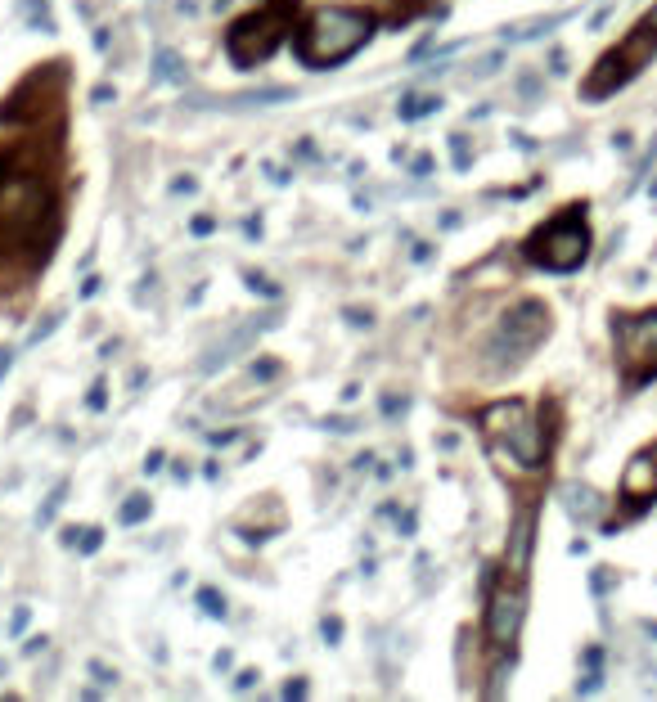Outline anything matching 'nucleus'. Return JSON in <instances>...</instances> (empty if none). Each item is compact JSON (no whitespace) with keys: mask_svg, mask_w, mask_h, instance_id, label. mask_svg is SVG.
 I'll list each match as a JSON object with an SVG mask.
<instances>
[{"mask_svg":"<svg viewBox=\"0 0 657 702\" xmlns=\"http://www.w3.org/2000/svg\"><path fill=\"white\" fill-rule=\"evenodd\" d=\"M0 122L14 126L0 140V266L36 275L63 225V63L41 68L36 104H23L14 90Z\"/></svg>","mask_w":657,"mask_h":702,"instance_id":"1","label":"nucleus"},{"mask_svg":"<svg viewBox=\"0 0 657 702\" xmlns=\"http://www.w3.org/2000/svg\"><path fill=\"white\" fill-rule=\"evenodd\" d=\"M549 333V311L545 302H536V297H522L518 306H513L509 315H504V347L513 351V360H522V351H531L540 338Z\"/></svg>","mask_w":657,"mask_h":702,"instance_id":"9","label":"nucleus"},{"mask_svg":"<svg viewBox=\"0 0 657 702\" xmlns=\"http://www.w3.org/2000/svg\"><path fill=\"white\" fill-rule=\"evenodd\" d=\"M522 612H527V567L504 563L500 581H495V590H491V608H486V639H491L495 648H513Z\"/></svg>","mask_w":657,"mask_h":702,"instance_id":"7","label":"nucleus"},{"mask_svg":"<svg viewBox=\"0 0 657 702\" xmlns=\"http://www.w3.org/2000/svg\"><path fill=\"white\" fill-rule=\"evenodd\" d=\"M198 603H203V608L212 612V617H221V612H225V603L216 599V590H203V594H198Z\"/></svg>","mask_w":657,"mask_h":702,"instance_id":"14","label":"nucleus"},{"mask_svg":"<svg viewBox=\"0 0 657 702\" xmlns=\"http://www.w3.org/2000/svg\"><path fill=\"white\" fill-rule=\"evenodd\" d=\"M158 63H162V77H176V59H171V54H167V50H162V54H158Z\"/></svg>","mask_w":657,"mask_h":702,"instance_id":"15","label":"nucleus"},{"mask_svg":"<svg viewBox=\"0 0 657 702\" xmlns=\"http://www.w3.org/2000/svg\"><path fill=\"white\" fill-rule=\"evenodd\" d=\"M437 108H441L437 95H414V99H405V104H401V122H419V117L437 113Z\"/></svg>","mask_w":657,"mask_h":702,"instance_id":"12","label":"nucleus"},{"mask_svg":"<svg viewBox=\"0 0 657 702\" xmlns=\"http://www.w3.org/2000/svg\"><path fill=\"white\" fill-rule=\"evenodd\" d=\"M657 500V441L644 446L621 473V504L626 509H644V504Z\"/></svg>","mask_w":657,"mask_h":702,"instance_id":"10","label":"nucleus"},{"mask_svg":"<svg viewBox=\"0 0 657 702\" xmlns=\"http://www.w3.org/2000/svg\"><path fill=\"white\" fill-rule=\"evenodd\" d=\"M140 518H149V500H144V495H131V500L122 504V522L131 527V522H140Z\"/></svg>","mask_w":657,"mask_h":702,"instance_id":"13","label":"nucleus"},{"mask_svg":"<svg viewBox=\"0 0 657 702\" xmlns=\"http://www.w3.org/2000/svg\"><path fill=\"white\" fill-rule=\"evenodd\" d=\"M297 14V0H266L261 9L234 18L230 32H225V54H230L234 68H257L270 54L284 45L288 18Z\"/></svg>","mask_w":657,"mask_h":702,"instance_id":"5","label":"nucleus"},{"mask_svg":"<svg viewBox=\"0 0 657 702\" xmlns=\"http://www.w3.org/2000/svg\"><path fill=\"white\" fill-rule=\"evenodd\" d=\"M522 257L531 266H545L554 275H567L576 270L585 257H590V225H585V203H567L558 207L549 221H540L536 230L522 243Z\"/></svg>","mask_w":657,"mask_h":702,"instance_id":"4","label":"nucleus"},{"mask_svg":"<svg viewBox=\"0 0 657 702\" xmlns=\"http://www.w3.org/2000/svg\"><path fill=\"white\" fill-rule=\"evenodd\" d=\"M482 428L491 437L509 441V455L518 459L522 468H536L540 464V450H545V432L527 419V405L522 401H500L482 414Z\"/></svg>","mask_w":657,"mask_h":702,"instance_id":"8","label":"nucleus"},{"mask_svg":"<svg viewBox=\"0 0 657 702\" xmlns=\"http://www.w3.org/2000/svg\"><path fill=\"white\" fill-rule=\"evenodd\" d=\"M374 36V14L356 5H320L315 14H306V23L293 36V54L302 68H338L347 63L360 45Z\"/></svg>","mask_w":657,"mask_h":702,"instance_id":"2","label":"nucleus"},{"mask_svg":"<svg viewBox=\"0 0 657 702\" xmlns=\"http://www.w3.org/2000/svg\"><path fill=\"white\" fill-rule=\"evenodd\" d=\"M657 59V5L621 36L612 50L599 54V63L590 68V77L581 81V95L585 99H603V95H617L626 81H635L648 63Z\"/></svg>","mask_w":657,"mask_h":702,"instance_id":"3","label":"nucleus"},{"mask_svg":"<svg viewBox=\"0 0 657 702\" xmlns=\"http://www.w3.org/2000/svg\"><path fill=\"white\" fill-rule=\"evenodd\" d=\"M612 342H617L621 387L635 392V387L653 383L657 378V306L639 315H617L612 320Z\"/></svg>","mask_w":657,"mask_h":702,"instance_id":"6","label":"nucleus"},{"mask_svg":"<svg viewBox=\"0 0 657 702\" xmlns=\"http://www.w3.org/2000/svg\"><path fill=\"white\" fill-rule=\"evenodd\" d=\"M432 0H387V23L392 27H401V23H410L414 14H423Z\"/></svg>","mask_w":657,"mask_h":702,"instance_id":"11","label":"nucleus"}]
</instances>
